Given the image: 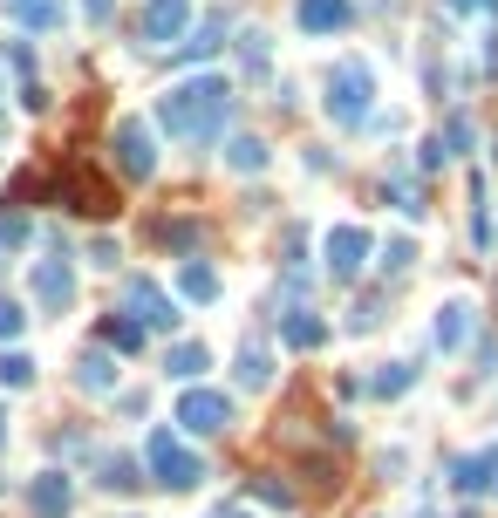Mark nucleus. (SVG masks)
Here are the masks:
<instances>
[{"label": "nucleus", "mask_w": 498, "mask_h": 518, "mask_svg": "<svg viewBox=\"0 0 498 518\" xmlns=\"http://www.w3.org/2000/svg\"><path fill=\"white\" fill-rule=\"evenodd\" d=\"M226 116H232V89L219 75H198V82L171 89V96L157 103V123H164L171 137H212Z\"/></svg>", "instance_id": "f257e3e1"}, {"label": "nucleus", "mask_w": 498, "mask_h": 518, "mask_svg": "<svg viewBox=\"0 0 498 518\" xmlns=\"http://www.w3.org/2000/svg\"><path fill=\"white\" fill-rule=\"evenodd\" d=\"M144 457H151V478L164 484V491H192V484L205 478V464H198V457H192V450H185V444H178L171 430H157Z\"/></svg>", "instance_id": "f03ea898"}, {"label": "nucleus", "mask_w": 498, "mask_h": 518, "mask_svg": "<svg viewBox=\"0 0 498 518\" xmlns=\"http://www.w3.org/2000/svg\"><path fill=\"white\" fill-rule=\"evenodd\" d=\"M369 96H376L369 69H362V62H342V75L328 82V116H335V123H362V116H369Z\"/></svg>", "instance_id": "7ed1b4c3"}, {"label": "nucleus", "mask_w": 498, "mask_h": 518, "mask_svg": "<svg viewBox=\"0 0 498 518\" xmlns=\"http://www.w3.org/2000/svg\"><path fill=\"white\" fill-rule=\"evenodd\" d=\"M178 423L198 430V437H212V430H226V423H232V403L219 396V389H192V396L178 403Z\"/></svg>", "instance_id": "20e7f679"}, {"label": "nucleus", "mask_w": 498, "mask_h": 518, "mask_svg": "<svg viewBox=\"0 0 498 518\" xmlns=\"http://www.w3.org/2000/svg\"><path fill=\"white\" fill-rule=\"evenodd\" d=\"M185 21H192V0H151V7H144V41H151V48H171V41L185 35Z\"/></svg>", "instance_id": "39448f33"}, {"label": "nucleus", "mask_w": 498, "mask_h": 518, "mask_svg": "<svg viewBox=\"0 0 498 518\" xmlns=\"http://www.w3.org/2000/svg\"><path fill=\"white\" fill-rule=\"evenodd\" d=\"M362 253H369V232H362V225H335V232H328V273H335V280H355V273H362Z\"/></svg>", "instance_id": "423d86ee"}, {"label": "nucleus", "mask_w": 498, "mask_h": 518, "mask_svg": "<svg viewBox=\"0 0 498 518\" xmlns=\"http://www.w3.org/2000/svg\"><path fill=\"white\" fill-rule=\"evenodd\" d=\"M123 300H130L137 328H171V321H178V307L164 300V287H157V280H130V287H123Z\"/></svg>", "instance_id": "0eeeda50"}, {"label": "nucleus", "mask_w": 498, "mask_h": 518, "mask_svg": "<svg viewBox=\"0 0 498 518\" xmlns=\"http://www.w3.org/2000/svg\"><path fill=\"white\" fill-rule=\"evenodd\" d=\"M116 157H123V171H130V178H151V171H157L151 130H144V123H123V130H116Z\"/></svg>", "instance_id": "6e6552de"}, {"label": "nucleus", "mask_w": 498, "mask_h": 518, "mask_svg": "<svg viewBox=\"0 0 498 518\" xmlns=\"http://www.w3.org/2000/svg\"><path fill=\"white\" fill-rule=\"evenodd\" d=\"M28 505H35L41 518H62V512H69V478H55V471L35 478V484H28Z\"/></svg>", "instance_id": "1a4fd4ad"}, {"label": "nucleus", "mask_w": 498, "mask_h": 518, "mask_svg": "<svg viewBox=\"0 0 498 518\" xmlns=\"http://www.w3.org/2000/svg\"><path fill=\"white\" fill-rule=\"evenodd\" d=\"M35 294H41V307H69V294H76V280H69V266H35Z\"/></svg>", "instance_id": "9d476101"}, {"label": "nucleus", "mask_w": 498, "mask_h": 518, "mask_svg": "<svg viewBox=\"0 0 498 518\" xmlns=\"http://www.w3.org/2000/svg\"><path fill=\"white\" fill-rule=\"evenodd\" d=\"M301 28H314V35L348 28V0H301Z\"/></svg>", "instance_id": "9b49d317"}, {"label": "nucleus", "mask_w": 498, "mask_h": 518, "mask_svg": "<svg viewBox=\"0 0 498 518\" xmlns=\"http://www.w3.org/2000/svg\"><path fill=\"white\" fill-rule=\"evenodd\" d=\"M280 334H287V348H321V341H328V321H314V314L294 307V314L280 321Z\"/></svg>", "instance_id": "f8f14e48"}, {"label": "nucleus", "mask_w": 498, "mask_h": 518, "mask_svg": "<svg viewBox=\"0 0 498 518\" xmlns=\"http://www.w3.org/2000/svg\"><path fill=\"white\" fill-rule=\"evenodd\" d=\"M464 334H471V307L451 300V307L437 314V348H464Z\"/></svg>", "instance_id": "ddd939ff"}, {"label": "nucleus", "mask_w": 498, "mask_h": 518, "mask_svg": "<svg viewBox=\"0 0 498 518\" xmlns=\"http://www.w3.org/2000/svg\"><path fill=\"white\" fill-rule=\"evenodd\" d=\"M178 287L192 300H219V273L205 266V259H185V273H178Z\"/></svg>", "instance_id": "4468645a"}, {"label": "nucleus", "mask_w": 498, "mask_h": 518, "mask_svg": "<svg viewBox=\"0 0 498 518\" xmlns=\"http://www.w3.org/2000/svg\"><path fill=\"white\" fill-rule=\"evenodd\" d=\"M76 382H82V389H96V396H103V389L116 382V362L103 355V348H89V355H82V369H76Z\"/></svg>", "instance_id": "2eb2a0df"}, {"label": "nucleus", "mask_w": 498, "mask_h": 518, "mask_svg": "<svg viewBox=\"0 0 498 518\" xmlns=\"http://www.w3.org/2000/svg\"><path fill=\"white\" fill-rule=\"evenodd\" d=\"M451 471H458V491H478V484L498 471V457H492V450H485V457H458Z\"/></svg>", "instance_id": "dca6fc26"}, {"label": "nucleus", "mask_w": 498, "mask_h": 518, "mask_svg": "<svg viewBox=\"0 0 498 518\" xmlns=\"http://www.w3.org/2000/svg\"><path fill=\"white\" fill-rule=\"evenodd\" d=\"M267 375H273L267 348H239V382H246V389H267Z\"/></svg>", "instance_id": "f3484780"}, {"label": "nucleus", "mask_w": 498, "mask_h": 518, "mask_svg": "<svg viewBox=\"0 0 498 518\" xmlns=\"http://www.w3.org/2000/svg\"><path fill=\"white\" fill-rule=\"evenodd\" d=\"M226 157H232V171H260V164H267V144H260V137H232Z\"/></svg>", "instance_id": "a211bd4d"}, {"label": "nucleus", "mask_w": 498, "mask_h": 518, "mask_svg": "<svg viewBox=\"0 0 498 518\" xmlns=\"http://www.w3.org/2000/svg\"><path fill=\"white\" fill-rule=\"evenodd\" d=\"M164 369L178 375V382H192V375L205 369V348H198V341H178V348H171V362H164Z\"/></svg>", "instance_id": "6ab92c4d"}, {"label": "nucleus", "mask_w": 498, "mask_h": 518, "mask_svg": "<svg viewBox=\"0 0 498 518\" xmlns=\"http://www.w3.org/2000/svg\"><path fill=\"white\" fill-rule=\"evenodd\" d=\"M410 382H417V369H410V362H389V369L376 375V382H369V389H376V396H403V389H410Z\"/></svg>", "instance_id": "aec40b11"}, {"label": "nucleus", "mask_w": 498, "mask_h": 518, "mask_svg": "<svg viewBox=\"0 0 498 518\" xmlns=\"http://www.w3.org/2000/svg\"><path fill=\"white\" fill-rule=\"evenodd\" d=\"M0 382H7V389H28V382H35V362H28V355H0Z\"/></svg>", "instance_id": "412c9836"}, {"label": "nucleus", "mask_w": 498, "mask_h": 518, "mask_svg": "<svg viewBox=\"0 0 498 518\" xmlns=\"http://www.w3.org/2000/svg\"><path fill=\"white\" fill-rule=\"evenodd\" d=\"M7 7H14V14H21V21H35V28H48V21H55V14H62V7H55V0H7Z\"/></svg>", "instance_id": "4be33fe9"}, {"label": "nucleus", "mask_w": 498, "mask_h": 518, "mask_svg": "<svg viewBox=\"0 0 498 518\" xmlns=\"http://www.w3.org/2000/svg\"><path fill=\"white\" fill-rule=\"evenodd\" d=\"M103 341H116V348H137V341H144V328H137V321H103Z\"/></svg>", "instance_id": "5701e85b"}, {"label": "nucleus", "mask_w": 498, "mask_h": 518, "mask_svg": "<svg viewBox=\"0 0 498 518\" xmlns=\"http://www.w3.org/2000/svg\"><path fill=\"white\" fill-rule=\"evenodd\" d=\"M103 484H110V491L137 484V464H130V457H110V464H103Z\"/></svg>", "instance_id": "b1692460"}, {"label": "nucleus", "mask_w": 498, "mask_h": 518, "mask_svg": "<svg viewBox=\"0 0 498 518\" xmlns=\"http://www.w3.org/2000/svg\"><path fill=\"white\" fill-rule=\"evenodd\" d=\"M410 259H417V246H410V239H389V253H383L389 273H410Z\"/></svg>", "instance_id": "393cba45"}, {"label": "nucleus", "mask_w": 498, "mask_h": 518, "mask_svg": "<svg viewBox=\"0 0 498 518\" xmlns=\"http://www.w3.org/2000/svg\"><path fill=\"white\" fill-rule=\"evenodd\" d=\"M28 328V314H21V307H14V300H0V341H14V334Z\"/></svg>", "instance_id": "a878e982"}, {"label": "nucleus", "mask_w": 498, "mask_h": 518, "mask_svg": "<svg viewBox=\"0 0 498 518\" xmlns=\"http://www.w3.org/2000/svg\"><path fill=\"white\" fill-rule=\"evenodd\" d=\"M164 246H178V253H192V246H198V225H164Z\"/></svg>", "instance_id": "bb28decb"}, {"label": "nucleus", "mask_w": 498, "mask_h": 518, "mask_svg": "<svg viewBox=\"0 0 498 518\" xmlns=\"http://www.w3.org/2000/svg\"><path fill=\"white\" fill-rule=\"evenodd\" d=\"M89 259H96V266H116L123 253H116V239H96V246H89Z\"/></svg>", "instance_id": "cd10ccee"}, {"label": "nucleus", "mask_w": 498, "mask_h": 518, "mask_svg": "<svg viewBox=\"0 0 498 518\" xmlns=\"http://www.w3.org/2000/svg\"><path fill=\"white\" fill-rule=\"evenodd\" d=\"M21 232H28L21 219H0V246H21Z\"/></svg>", "instance_id": "c85d7f7f"}, {"label": "nucleus", "mask_w": 498, "mask_h": 518, "mask_svg": "<svg viewBox=\"0 0 498 518\" xmlns=\"http://www.w3.org/2000/svg\"><path fill=\"white\" fill-rule=\"evenodd\" d=\"M0 444H7V416H0Z\"/></svg>", "instance_id": "c756f323"}, {"label": "nucleus", "mask_w": 498, "mask_h": 518, "mask_svg": "<svg viewBox=\"0 0 498 518\" xmlns=\"http://www.w3.org/2000/svg\"><path fill=\"white\" fill-rule=\"evenodd\" d=\"M219 518H246V512H219Z\"/></svg>", "instance_id": "7c9ffc66"}]
</instances>
